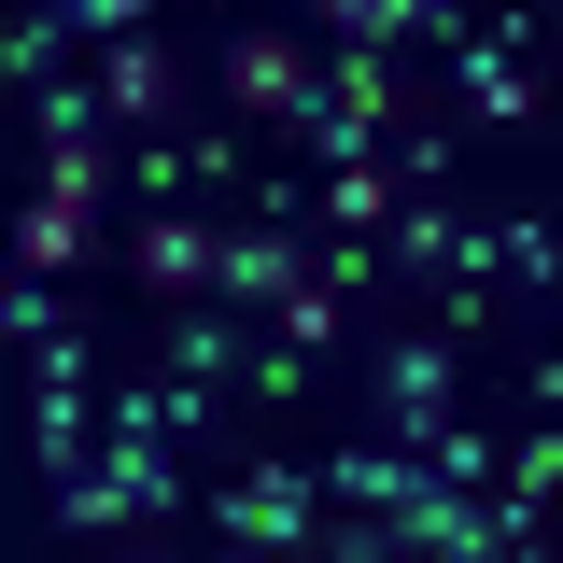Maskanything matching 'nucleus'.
Returning a JSON list of instances; mask_svg holds the SVG:
<instances>
[{"mask_svg":"<svg viewBox=\"0 0 563 563\" xmlns=\"http://www.w3.org/2000/svg\"><path fill=\"white\" fill-rule=\"evenodd\" d=\"M211 521H225V536H268V550H324V493L296 479V465L225 479V493H211Z\"/></svg>","mask_w":563,"mask_h":563,"instance_id":"f257e3e1","label":"nucleus"},{"mask_svg":"<svg viewBox=\"0 0 563 563\" xmlns=\"http://www.w3.org/2000/svg\"><path fill=\"white\" fill-rule=\"evenodd\" d=\"M451 395H465V324H437V339H395V352H380V422H395V437H409V422H437Z\"/></svg>","mask_w":563,"mask_h":563,"instance_id":"f03ea898","label":"nucleus"},{"mask_svg":"<svg viewBox=\"0 0 563 563\" xmlns=\"http://www.w3.org/2000/svg\"><path fill=\"white\" fill-rule=\"evenodd\" d=\"M451 85H465V113H479V128H536V70H521L507 29H465V43H451Z\"/></svg>","mask_w":563,"mask_h":563,"instance_id":"7ed1b4c3","label":"nucleus"},{"mask_svg":"<svg viewBox=\"0 0 563 563\" xmlns=\"http://www.w3.org/2000/svg\"><path fill=\"white\" fill-rule=\"evenodd\" d=\"M225 99H240V113H282V128H296V113H310L324 85H310V57H296V43L240 29V43H225Z\"/></svg>","mask_w":563,"mask_h":563,"instance_id":"20e7f679","label":"nucleus"},{"mask_svg":"<svg viewBox=\"0 0 563 563\" xmlns=\"http://www.w3.org/2000/svg\"><path fill=\"white\" fill-rule=\"evenodd\" d=\"M296 282H310V240H296V225H240V240H225V282H211V296H225V310H282Z\"/></svg>","mask_w":563,"mask_h":563,"instance_id":"39448f33","label":"nucleus"},{"mask_svg":"<svg viewBox=\"0 0 563 563\" xmlns=\"http://www.w3.org/2000/svg\"><path fill=\"white\" fill-rule=\"evenodd\" d=\"M85 254H99V211H85V198H57V184H43V198L14 211V268L57 282V268H85Z\"/></svg>","mask_w":563,"mask_h":563,"instance_id":"423d86ee","label":"nucleus"},{"mask_svg":"<svg viewBox=\"0 0 563 563\" xmlns=\"http://www.w3.org/2000/svg\"><path fill=\"white\" fill-rule=\"evenodd\" d=\"M155 352H169L184 380H211V395H225V380H254V352H240V324H225V296H211V310H169Z\"/></svg>","mask_w":563,"mask_h":563,"instance_id":"0eeeda50","label":"nucleus"},{"mask_svg":"<svg viewBox=\"0 0 563 563\" xmlns=\"http://www.w3.org/2000/svg\"><path fill=\"white\" fill-rule=\"evenodd\" d=\"M128 268L155 282V296H211V282H225V240H211V225H141Z\"/></svg>","mask_w":563,"mask_h":563,"instance_id":"6e6552de","label":"nucleus"},{"mask_svg":"<svg viewBox=\"0 0 563 563\" xmlns=\"http://www.w3.org/2000/svg\"><path fill=\"white\" fill-rule=\"evenodd\" d=\"M409 451H422V479H451V493H479V479H507V437H479L465 409H437V422H409Z\"/></svg>","mask_w":563,"mask_h":563,"instance_id":"1a4fd4ad","label":"nucleus"},{"mask_svg":"<svg viewBox=\"0 0 563 563\" xmlns=\"http://www.w3.org/2000/svg\"><path fill=\"white\" fill-rule=\"evenodd\" d=\"M99 99H113V128H128V113H169V57H155V29L99 43Z\"/></svg>","mask_w":563,"mask_h":563,"instance_id":"9d476101","label":"nucleus"},{"mask_svg":"<svg viewBox=\"0 0 563 563\" xmlns=\"http://www.w3.org/2000/svg\"><path fill=\"white\" fill-rule=\"evenodd\" d=\"M324 211H339V225H395V211H409V169L352 155V169H324Z\"/></svg>","mask_w":563,"mask_h":563,"instance_id":"9b49d317","label":"nucleus"},{"mask_svg":"<svg viewBox=\"0 0 563 563\" xmlns=\"http://www.w3.org/2000/svg\"><path fill=\"white\" fill-rule=\"evenodd\" d=\"M29 437H43V465H85V437H99V395H85V380H43V409H29Z\"/></svg>","mask_w":563,"mask_h":563,"instance_id":"f8f14e48","label":"nucleus"},{"mask_svg":"<svg viewBox=\"0 0 563 563\" xmlns=\"http://www.w3.org/2000/svg\"><path fill=\"white\" fill-rule=\"evenodd\" d=\"M493 268H507V282H563V240H550V211H493Z\"/></svg>","mask_w":563,"mask_h":563,"instance_id":"ddd939ff","label":"nucleus"},{"mask_svg":"<svg viewBox=\"0 0 563 563\" xmlns=\"http://www.w3.org/2000/svg\"><path fill=\"white\" fill-rule=\"evenodd\" d=\"M339 43H395V29H422V0H310Z\"/></svg>","mask_w":563,"mask_h":563,"instance_id":"4468645a","label":"nucleus"},{"mask_svg":"<svg viewBox=\"0 0 563 563\" xmlns=\"http://www.w3.org/2000/svg\"><path fill=\"white\" fill-rule=\"evenodd\" d=\"M43 184L99 211V184H113V155H99V128H85V141H43Z\"/></svg>","mask_w":563,"mask_h":563,"instance_id":"2eb2a0df","label":"nucleus"},{"mask_svg":"<svg viewBox=\"0 0 563 563\" xmlns=\"http://www.w3.org/2000/svg\"><path fill=\"white\" fill-rule=\"evenodd\" d=\"M99 113H113L99 85H29V128H43V141H85V128H99Z\"/></svg>","mask_w":563,"mask_h":563,"instance_id":"dca6fc26","label":"nucleus"},{"mask_svg":"<svg viewBox=\"0 0 563 563\" xmlns=\"http://www.w3.org/2000/svg\"><path fill=\"white\" fill-rule=\"evenodd\" d=\"M57 14H70V43H128V29L169 14V0H57Z\"/></svg>","mask_w":563,"mask_h":563,"instance_id":"f3484780","label":"nucleus"},{"mask_svg":"<svg viewBox=\"0 0 563 563\" xmlns=\"http://www.w3.org/2000/svg\"><path fill=\"white\" fill-rule=\"evenodd\" d=\"M507 493H536V507L563 493V422H550V437H507Z\"/></svg>","mask_w":563,"mask_h":563,"instance_id":"a211bd4d","label":"nucleus"},{"mask_svg":"<svg viewBox=\"0 0 563 563\" xmlns=\"http://www.w3.org/2000/svg\"><path fill=\"white\" fill-rule=\"evenodd\" d=\"M422 29H437V43H465V29H479V14H465V0H422Z\"/></svg>","mask_w":563,"mask_h":563,"instance_id":"6ab92c4d","label":"nucleus"},{"mask_svg":"<svg viewBox=\"0 0 563 563\" xmlns=\"http://www.w3.org/2000/svg\"><path fill=\"white\" fill-rule=\"evenodd\" d=\"M550 14H563V0H550Z\"/></svg>","mask_w":563,"mask_h":563,"instance_id":"aec40b11","label":"nucleus"}]
</instances>
